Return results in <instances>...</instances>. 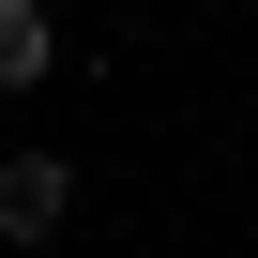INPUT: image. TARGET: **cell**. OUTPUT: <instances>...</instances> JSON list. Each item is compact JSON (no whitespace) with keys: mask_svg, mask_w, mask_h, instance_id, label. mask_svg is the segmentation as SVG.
<instances>
[{"mask_svg":"<svg viewBox=\"0 0 258 258\" xmlns=\"http://www.w3.org/2000/svg\"><path fill=\"white\" fill-rule=\"evenodd\" d=\"M61 76V16L46 0H0V91H46Z\"/></svg>","mask_w":258,"mask_h":258,"instance_id":"obj_2","label":"cell"},{"mask_svg":"<svg viewBox=\"0 0 258 258\" xmlns=\"http://www.w3.org/2000/svg\"><path fill=\"white\" fill-rule=\"evenodd\" d=\"M76 213V152H0V243H61Z\"/></svg>","mask_w":258,"mask_h":258,"instance_id":"obj_1","label":"cell"}]
</instances>
